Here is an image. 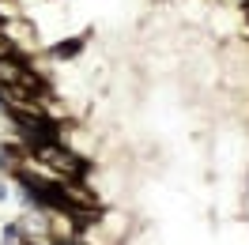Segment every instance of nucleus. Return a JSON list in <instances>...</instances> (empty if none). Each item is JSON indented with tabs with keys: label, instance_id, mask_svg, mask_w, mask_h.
<instances>
[{
	"label": "nucleus",
	"instance_id": "1",
	"mask_svg": "<svg viewBox=\"0 0 249 245\" xmlns=\"http://www.w3.org/2000/svg\"><path fill=\"white\" fill-rule=\"evenodd\" d=\"M0 34H4L19 53H34V49H38V27H31V19H27V16L4 19V23H0Z\"/></svg>",
	"mask_w": 249,
	"mask_h": 245
},
{
	"label": "nucleus",
	"instance_id": "2",
	"mask_svg": "<svg viewBox=\"0 0 249 245\" xmlns=\"http://www.w3.org/2000/svg\"><path fill=\"white\" fill-rule=\"evenodd\" d=\"M87 42H91V34H76V38H61V42L46 46L42 53L53 64H76L79 57H87Z\"/></svg>",
	"mask_w": 249,
	"mask_h": 245
},
{
	"label": "nucleus",
	"instance_id": "3",
	"mask_svg": "<svg viewBox=\"0 0 249 245\" xmlns=\"http://www.w3.org/2000/svg\"><path fill=\"white\" fill-rule=\"evenodd\" d=\"M23 16V8H19V0H0V19H16ZM31 19V16H27Z\"/></svg>",
	"mask_w": 249,
	"mask_h": 245
},
{
	"label": "nucleus",
	"instance_id": "4",
	"mask_svg": "<svg viewBox=\"0 0 249 245\" xmlns=\"http://www.w3.org/2000/svg\"><path fill=\"white\" fill-rule=\"evenodd\" d=\"M12 53H19V49L12 46V42H8V38H4V34H0V57H12Z\"/></svg>",
	"mask_w": 249,
	"mask_h": 245
},
{
	"label": "nucleus",
	"instance_id": "5",
	"mask_svg": "<svg viewBox=\"0 0 249 245\" xmlns=\"http://www.w3.org/2000/svg\"><path fill=\"white\" fill-rule=\"evenodd\" d=\"M53 4H61V0H53Z\"/></svg>",
	"mask_w": 249,
	"mask_h": 245
},
{
	"label": "nucleus",
	"instance_id": "6",
	"mask_svg": "<svg viewBox=\"0 0 249 245\" xmlns=\"http://www.w3.org/2000/svg\"><path fill=\"white\" fill-rule=\"evenodd\" d=\"M0 23H4V19H0Z\"/></svg>",
	"mask_w": 249,
	"mask_h": 245
}]
</instances>
